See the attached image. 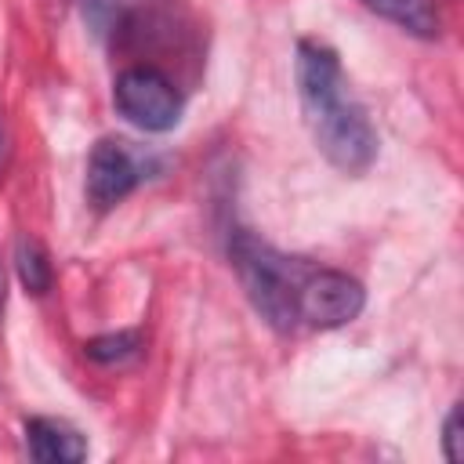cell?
I'll return each mask as SVG.
<instances>
[{"label":"cell","instance_id":"3","mask_svg":"<svg viewBox=\"0 0 464 464\" xmlns=\"http://www.w3.org/2000/svg\"><path fill=\"white\" fill-rule=\"evenodd\" d=\"M112 105L127 123H134L138 130H149V134L174 130L178 120H181L178 87L152 65L123 69L112 83Z\"/></svg>","mask_w":464,"mask_h":464},{"label":"cell","instance_id":"11","mask_svg":"<svg viewBox=\"0 0 464 464\" xmlns=\"http://www.w3.org/2000/svg\"><path fill=\"white\" fill-rule=\"evenodd\" d=\"M0 286H4V276H0Z\"/></svg>","mask_w":464,"mask_h":464},{"label":"cell","instance_id":"2","mask_svg":"<svg viewBox=\"0 0 464 464\" xmlns=\"http://www.w3.org/2000/svg\"><path fill=\"white\" fill-rule=\"evenodd\" d=\"M228 257H232V268H236L254 312L279 334L297 330L301 326L297 290H301V279H304L312 261L286 257V254H279L276 246H268L265 239H257L246 228L232 232Z\"/></svg>","mask_w":464,"mask_h":464},{"label":"cell","instance_id":"1","mask_svg":"<svg viewBox=\"0 0 464 464\" xmlns=\"http://www.w3.org/2000/svg\"><path fill=\"white\" fill-rule=\"evenodd\" d=\"M294 72H297L304 127L315 149L341 174L348 178L366 174L377 160V130L366 109L359 105V98L352 94V83L341 69L337 51L319 40H301Z\"/></svg>","mask_w":464,"mask_h":464},{"label":"cell","instance_id":"8","mask_svg":"<svg viewBox=\"0 0 464 464\" xmlns=\"http://www.w3.org/2000/svg\"><path fill=\"white\" fill-rule=\"evenodd\" d=\"M14 268H18V279H22V286L29 290V294H47L51 290V257H47V250L36 243V239H29V236H22L18 239V246H14Z\"/></svg>","mask_w":464,"mask_h":464},{"label":"cell","instance_id":"4","mask_svg":"<svg viewBox=\"0 0 464 464\" xmlns=\"http://www.w3.org/2000/svg\"><path fill=\"white\" fill-rule=\"evenodd\" d=\"M366 304V290L355 276L341 272V268H323V265H308L301 290H297V315L301 323L315 326V330H337L344 323H352Z\"/></svg>","mask_w":464,"mask_h":464},{"label":"cell","instance_id":"5","mask_svg":"<svg viewBox=\"0 0 464 464\" xmlns=\"http://www.w3.org/2000/svg\"><path fill=\"white\" fill-rule=\"evenodd\" d=\"M141 181V163L120 138H102L87 156V199L94 210L123 203Z\"/></svg>","mask_w":464,"mask_h":464},{"label":"cell","instance_id":"10","mask_svg":"<svg viewBox=\"0 0 464 464\" xmlns=\"http://www.w3.org/2000/svg\"><path fill=\"white\" fill-rule=\"evenodd\" d=\"M442 453L450 464L464 460V410H460V402L450 410V417L442 424Z\"/></svg>","mask_w":464,"mask_h":464},{"label":"cell","instance_id":"6","mask_svg":"<svg viewBox=\"0 0 464 464\" xmlns=\"http://www.w3.org/2000/svg\"><path fill=\"white\" fill-rule=\"evenodd\" d=\"M25 450L40 464H80L87 457L83 435L69 420H58V417H29Z\"/></svg>","mask_w":464,"mask_h":464},{"label":"cell","instance_id":"9","mask_svg":"<svg viewBox=\"0 0 464 464\" xmlns=\"http://www.w3.org/2000/svg\"><path fill=\"white\" fill-rule=\"evenodd\" d=\"M138 352H141V337H138L134 330L102 334V337H91V341L83 344V355L94 359V362H105V366H112V362H127V359H134Z\"/></svg>","mask_w":464,"mask_h":464},{"label":"cell","instance_id":"7","mask_svg":"<svg viewBox=\"0 0 464 464\" xmlns=\"http://www.w3.org/2000/svg\"><path fill=\"white\" fill-rule=\"evenodd\" d=\"M362 4L410 36L435 40L442 33V14H439L435 0H362Z\"/></svg>","mask_w":464,"mask_h":464}]
</instances>
